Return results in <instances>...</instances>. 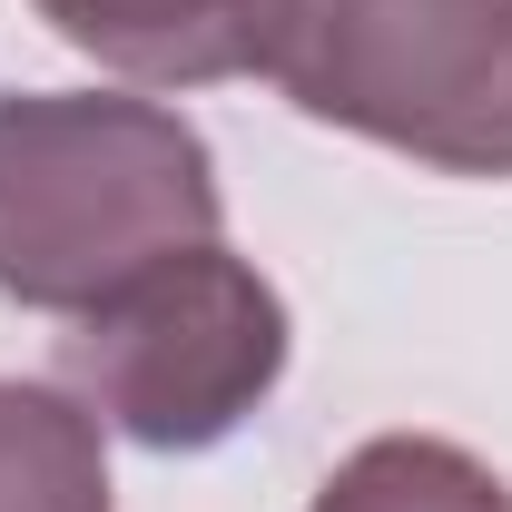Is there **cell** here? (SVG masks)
<instances>
[{
    "instance_id": "1",
    "label": "cell",
    "mask_w": 512,
    "mask_h": 512,
    "mask_svg": "<svg viewBox=\"0 0 512 512\" xmlns=\"http://www.w3.org/2000/svg\"><path fill=\"white\" fill-rule=\"evenodd\" d=\"M217 158L158 99L10 89L0 99V296L89 316L128 276L217 237Z\"/></svg>"
},
{
    "instance_id": "2",
    "label": "cell",
    "mask_w": 512,
    "mask_h": 512,
    "mask_svg": "<svg viewBox=\"0 0 512 512\" xmlns=\"http://www.w3.org/2000/svg\"><path fill=\"white\" fill-rule=\"evenodd\" d=\"M256 69L394 158L512 178V0H266Z\"/></svg>"
},
{
    "instance_id": "3",
    "label": "cell",
    "mask_w": 512,
    "mask_h": 512,
    "mask_svg": "<svg viewBox=\"0 0 512 512\" xmlns=\"http://www.w3.org/2000/svg\"><path fill=\"white\" fill-rule=\"evenodd\" d=\"M69 394L148 453H207L247 424L286 375V296L217 237L119 296H99L60 335Z\"/></svg>"
},
{
    "instance_id": "4",
    "label": "cell",
    "mask_w": 512,
    "mask_h": 512,
    "mask_svg": "<svg viewBox=\"0 0 512 512\" xmlns=\"http://www.w3.org/2000/svg\"><path fill=\"white\" fill-rule=\"evenodd\" d=\"M40 20L119 79L207 89V79H237L256 60L266 0H40Z\"/></svg>"
},
{
    "instance_id": "5",
    "label": "cell",
    "mask_w": 512,
    "mask_h": 512,
    "mask_svg": "<svg viewBox=\"0 0 512 512\" xmlns=\"http://www.w3.org/2000/svg\"><path fill=\"white\" fill-rule=\"evenodd\" d=\"M0 512H109V453L79 394L0 375Z\"/></svg>"
},
{
    "instance_id": "6",
    "label": "cell",
    "mask_w": 512,
    "mask_h": 512,
    "mask_svg": "<svg viewBox=\"0 0 512 512\" xmlns=\"http://www.w3.org/2000/svg\"><path fill=\"white\" fill-rule=\"evenodd\" d=\"M306 512H512V493L493 463H473L444 434H375L365 453H345L325 473V493Z\"/></svg>"
}]
</instances>
